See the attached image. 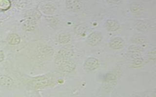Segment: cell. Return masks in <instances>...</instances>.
Returning <instances> with one entry per match:
<instances>
[{
	"label": "cell",
	"mask_w": 156,
	"mask_h": 97,
	"mask_svg": "<svg viewBox=\"0 0 156 97\" xmlns=\"http://www.w3.org/2000/svg\"><path fill=\"white\" fill-rule=\"evenodd\" d=\"M56 63L60 67L59 69L65 72H70L75 68L74 62L69 60L68 58H57Z\"/></svg>",
	"instance_id": "6da1fadb"
},
{
	"label": "cell",
	"mask_w": 156,
	"mask_h": 97,
	"mask_svg": "<svg viewBox=\"0 0 156 97\" xmlns=\"http://www.w3.org/2000/svg\"><path fill=\"white\" fill-rule=\"evenodd\" d=\"M66 8L73 12L80 11L83 7V4L80 0H66Z\"/></svg>",
	"instance_id": "7a4b0ae2"
},
{
	"label": "cell",
	"mask_w": 156,
	"mask_h": 97,
	"mask_svg": "<svg viewBox=\"0 0 156 97\" xmlns=\"http://www.w3.org/2000/svg\"><path fill=\"white\" fill-rule=\"evenodd\" d=\"M102 39V35L99 32H94L91 33L87 38V42L89 45L94 46L98 44Z\"/></svg>",
	"instance_id": "3957f363"
},
{
	"label": "cell",
	"mask_w": 156,
	"mask_h": 97,
	"mask_svg": "<svg viewBox=\"0 0 156 97\" xmlns=\"http://www.w3.org/2000/svg\"><path fill=\"white\" fill-rule=\"evenodd\" d=\"M99 61L94 58H88L84 64V68L87 71H92L98 68Z\"/></svg>",
	"instance_id": "277c9868"
},
{
	"label": "cell",
	"mask_w": 156,
	"mask_h": 97,
	"mask_svg": "<svg viewBox=\"0 0 156 97\" xmlns=\"http://www.w3.org/2000/svg\"><path fill=\"white\" fill-rule=\"evenodd\" d=\"M40 8L43 13L48 14V15L53 13L55 10L54 4L51 2H43V4L41 5Z\"/></svg>",
	"instance_id": "5b68a950"
},
{
	"label": "cell",
	"mask_w": 156,
	"mask_h": 97,
	"mask_svg": "<svg viewBox=\"0 0 156 97\" xmlns=\"http://www.w3.org/2000/svg\"><path fill=\"white\" fill-rule=\"evenodd\" d=\"M124 42L120 37H115L112 39L109 42L110 47L113 49H120L124 47Z\"/></svg>",
	"instance_id": "8992f818"
},
{
	"label": "cell",
	"mask_w": 156,
	"mask_h": 97,
	"mask_svg": "<svg viewBox=\"0 0 156 97\" xmlns=\"http://www.w3.org/2000/svg\"><path fill=\"white\" fill-rule=\"evenodd\" d=\"M105 27L108 31L115 32L119 29V24L114 19H108L105 22Z\"/></svg>",
	"instance_id": "52a82bcc"
},
{
	"label": "cell",
	"mask_w": 156,
	"mask_h": 97,
	"mask_svg": "<svg viewBox=\"0 0 156 97\" xmlns=\"http://www.w3.org/2000/svg\"><path fill=\"white\" fill-rule=\"evenodd\" d=\"M13 84V79L6 75H0V85L5 87H10Z\"/></svg>",
	"instance_id": "ba28073f"
},
{
	"label": "cell",
	"mask_w": 156,
	"mask_h": 97,
	"mask_svg": "<svg viewBox=\"0 0 156 97\" xmlns=\"http://www.w3.org/2000/svg\"><path fill=\"white\" fill-rule=\"evenodd\" d=\"M20 37L16 33H12L9 35L7 38V41L9 44L15 45H18L20 42Z\"/></svg>",
	"instance_id": "9c48e42d"
},
{
	"label": "cell",
	"mask_w": 156,
	"mask_h": 97,
	"mask_svg": "<svg viewBox=\"0 0 156 97\" xmlns=\"http://www.w3.org/2000/svg\"><path fill=\"white\" fill-rule=\"evenodd\" d=\"M70 35L68 33H61L58 35V41L61 44H66L70 41Z\"/></svg>",
	"instance_id": "30bf717a"
},
{
	"label": "cell",
	"mask_w": 156,
	"mask_h": 97,
	"mask_svg": "<svg viewBox=\"0 0 156 97\" xmlns=\"http://www.w3.org/2000/svg\"><path fill=\"white\" fill-rule=\"evenodd\" d=\"M10 2L9 0H0V10H6L10 7Z\"/></svg>",
	"instance_id": "8fae6325"
},
{
	"label": "cell",
	"mask_w": 156,
	"mask_h": 97,
	"mask_svg": "<svg viewBox=\"0 0 156 97\" xmlns=\"http://www.w3.org/2000/svg\"><path fill=\"white\" fill-rule=\"evenodd\" d=\"M133 41L135 43L141 44L146 42V38L141 36H136L133 38Z\"/></svg>",
	"instance_id": "7c38bea8"
},
{
	"label": "cell",
	"mask_w": 156,
	"mask_h": 97,
	"mask_svg": "<svg viewBox=\"0 0 156 97\" xmlns=\"http://www.w3.org/2000/svg\"><path fill=\"white\" fill-rule=\"evenodd\" d=\"M131 11L135 12V13H138V11H140L141 10V7L138 4H135V5H131Z\"/></svg>",
	"instance_id": "4fadbf2b"
},
{
	"label": "cell",
	"mask_w": 156,
	"mask_h": 97,
	"mask_svg": "<svg viewBox=\"0 0 156 97\" xmlns=\"http://www.w3.org/2000/svg\"><path fill=\"white\" fill-rule=\"evenodd\" d=\"M49 84V81H42V82H40L39 83H37V85H36V87L37 88L41 87H44V86L48 85Z\"/></svg>",
	"instance_id": "5bb4252c"
},
{
	"label": "cell",
	"mask_w": 156,
	"mask_h": 97,
	"mask_svg": "<svg viewBox=\"0 0 156 97\" xmlns=\"http://www.w3.org/2000/svg\"><path fill=\"white\" fill-rule=\"evenodd\" d=\"M129 50L131 52H138L141 50L140 48L138 46L136 45H132L129 47Z\"/></svg>",
	"instance_id": "9a60e30c"
},
{
	"label": "cell",
	"mask_w": 156,
	"mask_h": 97,
	"mask_svg": "<svg viewBox=\"0 0 156 97\" xmlns=\"http://www.w3.org/2000/svg\"><path fill=\"white\" fill-rule=\"evenodd\" d=\"M4 54L2 50L0 49V62H2L4 60Z\"/></svg>",
	"instance_id": "2e32d148"
},
{
	"label": "cell",
	"mask_w": 156,
	"mask_h": 97,
	"mask_svg": "<svg viewBox=\"0 0 156 97\" xmlns=\"http://www.w3.org/2000/svg\"><path fill=\"white\" fill-rule=\"evenodd\" d=\"M108 1L112 4H118L121 2V0H108Z\"/></svg>",
	"instance_id": "e0dca14e"
}]
</instances>
